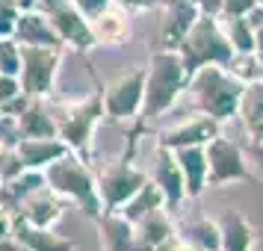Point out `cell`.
Listing matches in <instances>:
<instances>
[{
  "label": "cell",
  "mask_w": 263,
  "mask_h": 251,
  "mask_svg": "<svg viewBox=\"0 0 263 251\" xmlns=\"http://www.w3.org/2000/svg\"><path fill=\"white\" fill-rule=\"evenodd\" d=\"M190 86V71L180 60L178 50L160 48L151 53L145 65V104H142V121H157L168 109L180 104V98Z\"/></svg>",
  "instance_id": "obj_1"
},
{
  "label": "cell",
  "mask_w": 263,
  "mask_h": 251,
  "mask_svg": "<svg viewBox=\"0 0 263 251\" xmlns=\"http://www.w3.org/2000/svg\"><path fill=\"white\" fill-rule=\"evenodd\" d=\"M242 89L246 83L234 77L225 65H204L198 71H192L190 86L180 101L190 104V112H204L216 121H228L237 115Z\"/></svg>",
  "instance_id": "obj_2"
},
{
  "label": "cell",
  "mask_w": 263,
  "mask_h": 251,
  "mask_svg": "<svg viewBox=\"0 0 263 251\" xmlns=\"http://www.w3.org/2000/svg\"><path fill=\"white\" fill-rule=\"evenodd\" d=\"M45 183L60 195L65 204H74L77 210L89 219L101 216V198H98V180L92 168L86 163V157L65 151L60 160H53L45 168Z\"/></svg>",
  "instance_id": "obj_3"
},
{
  "label": "cell",
  "mask_w": 263,
  "mask_h": 251,
  "mask_svg": "<svg viewBox=\"0 0 263 251\" xmlns=\"http://www.w3.org/2000/svg\"><path fill=\"white\" fill-rule=\"evenodd\" d=\"M53 119H57V136L74 154L86 157L92 148V136H95L98 124L107 119L104 98H101V92H89L77 101L53 104Z\"/></svg>",
  "instance_id": "obj_4"
},
{
  "label": "cell",
  "mask_w": 263,
  "mask_h": 251,
  "mask_svg": "<svg viewBox=\"0 0 263 251\" xmlns=\"http://www.w3.org/2000/svg\"><path fill=\"white\" fill-rule=\"evenodd\" d=\"M178 53L192 77V71H198L204 65H228V60L234 56V48H231L219 18L201 12L192 30L186 33V38L178 45Z\"/></svg>",
  "instance_id": "obj_5"
},
{
  "label": "cell",
  "mask_w": 263,
  "mask_h": 251,
  "mask_svg": "<svg viewBox=\"0 0 263 251\" xmlns=\"http://www.w3.org/2000/svg\"><path fill=\"white\" fill-rule=\"evenodd\" d=\"M204 154H207V186H228V183H242L251 178L246 148L222 133L204 145Z\"/></svg>",
  "instance_id": "obj_6"
},
{
  "label": "cell",
  "mask_w": 263,
  "mask_h": 251,
  "mask_svg": "<svg viewBox=\"0 0 263 251\" xmlns=\"http://www.w3.org/2000/svg\"><path fill=\"white\" fill-rule=\"evenodd\" d=\"M104 112L109 121H133L142 115L145 104V68H127L101 89Z\"/></svg>",
  "instance_id": "obj_7"
},
{
  "label": "cell",
  "mask_w": 263,
  "mask_h": 251,
  "mask_svg": "<svg viewBox=\"0 0 263 251\" xmlns=\"http://www.w3.org/2000/svg\"><path fill=\"white\" fill-rule=\"evenodd\" d=\"M95 180H98L101 210H121L139 192V186L148 180V171L133 166L130 160H116V163L101 168L95 175Z\"/></svg>",
  "instance_id": "obj_8"
},
{
  "label": "cell",
  "mask_w": 263,
  "mask_h": 251,
  "mask_svg": "<svg viewBox=\"0 0 263 251\" xmlns=\"http://www.w3.org/2000/svg\"><path fill=\"white\" fill-rule=\"evenodd\" d=\"M62 48H24L21 45V89L30 98H48L53 92L57 74L62 62Z\"/></svg>",
  "instance_id": "obj_9"
},
{
  "label": "cell",
  "mask_w": 263,
  "mask_h": 251,
  "mask_svg": "<svg viewBox=\"0 0 263 251\" xmlns=\"http://www.w3.org/2000/svg\"><path fill=\"white\" fill-rule=\"evenodd\" d=\"M148 178L154 180L157 186L166 195V204L172 210H178L180 204L186 201V183H183V171H180L178 154L168 145H154L151 154V166H148Z\"/></svg>",
  "instance_id": "obj_10"
},
{
  "label": "cell",
  "mask_w": 263,
  "mask_h": 251,
  "mask_svg": "<svg viewBox=\"0 0 263 251\" xmlns=\"http://www.w3.org/2000/svg\"><path fill=\"white\" fill-rule=\"evenodd\" d=\"M219 124L222 121L210 119L204 112H190L178 119L175 124H168L163 130L157 133V142L168 145V148H190V145H207L213 136H219Z\"/></svg>",
  "instance_id": "obj_11"
},
{
  "label": "cell",
  "mask_w": 263,
  "mask_h": 251,
  "mask_svg": "<svg viewBox=\"0 0 263 251\" xmlns=\"http://www.w3.org/2000/svg\"><path fill=\"white\" fill-rule=\"evenodd\" d=\"M198 15L201 9L195 6V0H160V48L178 50Z\"/></svg>",
  "instance_id": "obj_12"
},
{
  "label": "cell",
  "mask_w": 263,
  "mask_h": 251,
  "mask_svg": "<svg viewBox=\"0 0 263 251\" xmlns=\"http://www.w3.org/2000/svg\"><path fill=\"white\" fill-rule=\"evenodd\" d=\"M53 21V30L60 36L62 48L65 50H77V53H86V50L95 48V36H92V21L86 18L77 6H62L60 12L50 15Z\"/></svg>",
  "instance_id": "obj_13"
},
{
  "label": "cell",
  "mask_w": 263,
  "mask_h": 251,
  "mask_svg": "<svg viewBox=\"0 0 263 251\" xmlns=\"http://www.w3.org/2000/svg\"><path fill=\"white\" fill-rule=\"evenodd\" d=\"M12 38L18 42V45H24V48H62L60 36H57V30H53L50 15L39 12V9H27V12H21L18 24H15Z\"/></svg>",
  "instance_id": "obj_14"
},
{
  "label": "cell",
  "mask_w": 263,
  "mask_h": 251,
  "mask_svg": "<svg viewBox=\"0 0 263 251\" xmlns=\"http://www.w3.org/2000/svg\"><path fill=\"white\" fill-rule=\"evenodd\" d=\"M65 201H62L50 186H42L39 192H33L15 213V222H27V225H39V227H53L62 219Z\"/></svg>",
  "instance_id": "obj_15"
},
{
  "label": "cell",
  "mask_w": 263,
  "mask_h": 251,
  "mask_svg": "<svg viewBox=\"0 0 263 251\" xmlns=\"http://www.w3.org/2000/svg\"><path fill=\"white\" fill-rule=\"evenodd\" d=\"M95 227L104 251H133L136 225L130 219H124L119 210H104L101 216H95Z\"/></svg>",
  "instance_id": "obj_16"
},
{
  "label": "cell",
  "mask_w": 263,
  "mask_h": 251,
  "mask_svg": "<svg viewBox=\"0 0 263 251\" xmlns=\"http://www.w3.org/2000/svg\"><path fill=\"white\" fill-rule=\"evenodd\" d=\"M130 12H124L119 6H109L101 15L92 18V36H95V48H121L130 38Z\"/></svg>",
  "instance_id": "obj_17"
},
{
  "label": "cell",
  "mask_w": 263,
  "mask_h": 251,
  "mask_svg": "<svg viewBox=\"0 0 263 251\" xmlns=\"http://www.w3.org/2000/svg\"><path fill=\"white\" fill-rule=\"evenodd\" d=\"M15 151L21 154L24 168H39V171H45L53 160H60V157L65 154V151H71V148L62 142L60 136H24L21 142L15 145Z\"/></svg>",
  "instance_id": "obj_18"
},
{
  "label": "cell",
  "mask_w": 263,
  "mask_h": 251,
  "mask_svg": "<svg viewBox=\"0 0 263 251\" xmlns=\"http://www.w3.org/2000/svg\"><path fill=\"white\" fill-rule=\"evenodd\" d=\"M219 222V239H222V251H254L257 242V230L239 210H225L216 219Z\"/></svg>",
  "instance_id": "obj_19"
},
{
  "label": "cell",
  "mask_w": 263,
  "mask_h": 251,
  "mask_svg": "<svg viewBox=\"0 0 263 251\" xmlns=\"http://www.w3.org/2000/svg\"><path fill=\"white\" fill-rule=\"evenodd\" d=\"M237 121L249 139H263V77L246 83L237 107Z\"/></svg>",
  "instance_id": "obj_20"
},
{
  "label": "cell",
  "mask_w": 263,
  "mask_h": 251,
  "mask_svg": "<svg viewBox=\"0 0 263 251\" xmlns=\"http://www.w3.org/2000/svg\"><path fill=\"white\" fill-rule=\"evenodd\" d=\"M183 171V183H186V201L198 198L207 186V154H204V145H190V148H175Z\"/></svg>",
  "instance_id": "obj_21"
},
{
  "label": "cell",
  "mask_w": 263,
  "mask_h": 251,
  "mask_svg": "<svg viewBox=\"0 0 263 251\" xmlns=\"http://www.w3.org/2000/svg\"><path fill=\"white\" fill-rule=\"evenodd\" d=\"M18 119V130L21 139L24 136H57V119H53V104L48 98H30V104L21 109Z\"/></svg>",
  "instance_id": "obj_22"
},
{
  "label": "cell",
  "mask_w": 263,
  "mask_h": 251,
  "mask_svg": "<svg viewBox=\"0 0 263 251\" xmlns=\"http://www.w3.org/2000/svg\"><path fill=\"white\" fill-rule=\"evenodd\" d=\"M175 234L186 239L198 251H219V222L207 216H192V219H175Z\"/></svg>",
  "instance_id": "obj_23"
},
{
  "label": "cell",
  "mask_w": 263,
  "mask_h": 251,
  "mask_svg": "<svg viewBox=\"0 0 263 251\" xmlns=\"http://www.w3.org/2000/svg\"><path fill=\"white\" fill-rule=\"evenodd\" d=\"M42 186H48V183H45V171H39V168H24L18 178L0 183V204L15 216L18 207H21L33 192L42 189Z\"/></svg>",
  "instance_id": "obj_24"
},
{
  "label": "cell",
  "mask_w": 263,
  "mask_h": 251,
  "mask_svg": "<svg viewBox=\"0 0 263 251\" xmlns=\"http://www.w3.org/2000/svg\"><path fill=\"white\" fill-rule=\"evenodd\" d=\"M12 234L24 242L27 251H74L71 239L57 234L53 227H39V225H27V222H15Z\"/></svg>",
  "instance_id": "obj_25"
},
{
  "label": "cell",
  "mask_w": 263,
  "mask_h": 251,
  "mask_svg": "<svg viewBox=\"0 0 263 251\" xmlns=\"http://www.w3.org/2000/svg\"><path fill=\"white\" fill-rule=\"evenodd\" d=\"M175 210L172 207H157L145 216L142 222H136V239H142L148 245H160L175 234Z\"/></svg>",
  "instance_id": "obj_26"
},
{
  "label": "cell",
  "mask_w": 263,
  "mask_h": 251,
  "mask_svg": "<svg viewBox=\"0 0 263 251\" xmlns=\"http://www.w3.org/2000/svg\"><path fill=\"white\" fill-rule=\"evenodd\" d=\"M157 207H168L166 195H163V189L157 186L154 180L148 178L142 186H139V192H136V195H133L124 207H121L119 213L124 216V219H130L133 225H136V222H142L145 216L151 213V210H157Z\"/></svg>",
  "instance_id": "obj_27"
},
{
  "label": "cell",
  "mask_w": 263,
  "mask_h": 251,
  "mask_svg": "<svg viewBox=\"0 0 263 251\" xmlns=\"http://www.w3.org/2000/svg\"><path fill=\"white\" fill-rule=\"evenodd\" d=\"M234 50H254V27L246 15H216Z\"/></svg>",
  "instance_id": "obj_28"
},
{
  "label": "cell",
  "mask_w": 263,
  "mask_h": 251,
  "mask_svg": "<svg viewBox=\"0 0 263 251\" xmlns=\"http://www.w3.org/2000/svg\"><path fill=\"white\" fill-rule=\"evenodd\" d=\"M228 71L239 77L242 83H251L260 77V60H257V50H234V56L225 65Z\"/></svg>",
  "instance_id": "obj_29"
},
{
  "label": "cell",
  "mask_w": 263,
  "mask_h": 251,
  "mask_svg": "<svg viewBox=\"0 0 263 251\" xmlns=\"http://www.w3.org/2000/svg\"><path fill=\"white\" fill-rule=\"evenodd\" d=\"M21 71V45L12 36H0V74H15Z\"/></svg>",
  "instance_id": "obj_30"
},
{
  "label": "cell",
  "mask_w": 263,
  "mask_h": 251,
  "mask_svg": "<svg viewBox=\"0 0 263 251\" xmlns=\"http://www.w3.org/2000/svg\"><path fill=\"white\" fill-rule=\"evenodd\" d=\"M18 18H21V9L15 6V0H0V36H12Z\"/></svg>",
  "instance_id": "obj_31"
},
{
  "label": "cell",
  "mask_w": 263,
  "mask_h": 251,
  "mask_svg": "<svg viewBox=\"0 0 263 251\" xmlns=\"http://www.w3.org/2000/svg\"><path fill=\"white\" fill-rule=\"evenodd\" d=\"M21 142V130H18V119L9 115V112H0V145H15Z\"/></svg>",
  "instance_id": "obj_32"
},
{
  "label": "cell",
  "mask_w": 263,
  "mask_h": 251,
  "mask_svg": "<svg viewBox=\"0 0 263 251\" xmlns=\"http://www.w3.org/2000/svg\"><path fill=\"white\" fill-rule=\"evenodd\" d=\"M21 95H24L21 80L15 74H0V109L6 107V104H12L15 98H21Z\"/></svg>",
  "instance_id": "obj_33"
},
{
  "label": "cell",
  "mask_w": 263,
  "mask_h": 251,
  "mask_svg": "<svg viewBox=\"0 0 263 251\" xmlns=\"http://www.w3.org/2000/svg\"><path fill=\"white\" fill-rule=\"evenodd\" d=\"M71 6H77V9H80V12L92 21L95 15H101L104 9H109V6H112V0H71Z\"/></svg>",
  "instance_id": "obj_34"
},
{
  "label": "cell",
  "mask_w": 263,
  "mask_h": 251,
  "mask_svg": "<svg viewBox=\"0 0 263 251\" xmlns=\"http://www.w3.org/2000/svg\"><path fill=\"white\" fill-rule=\"evenodd\" d=\"M112 6H119L124 12H151L160 6V0H112Z\"/></svg>",
  "instance_id": "obj_35"
},
{
  "label": "cell",
  "mask_w": 263,
  "mask_h": 251,
  "mask_svg": "<svg viewBox=\"0 0 263 251\" xmlns=\"http://www.w3.org/2000/svg\"><path fill=\"white\" fill-rule=\"evenodd\" d=\"M254 6H257L254 0H225L219 15H249Z\"/></svg>",
  "instance_id": "obj_36"
},
{
  "label": "cell",
  "mask_w": 263,
  "mask_h": 251,
  "mask_svg": "<svg viewBox=\"0 0 263 251\" xmlns=\"http://www.w3.org/2000/svg\"><path fill=\"white\" fill-rule=\"evenodd\" d=\"M246 154H249L251 166L263 175V139H249V145H246Z\"/></svg>",
  "instance_id": "obj_37"
},
{
  "label": "cell",
  "mask_w": 263,
  "mask_h": 251,
  "mask_svg": "<svg viewBox=\"0 0 263 251\" xmlns=\"http://www.w3.org/2000/svg\"><path fill=\"white\" fill-rule=\"evenodd\" d=\"M157 251H198V248H195V245H190V242L180 237V234H172L166 242H160V245H157Z\"/></svg>",
  "instance_id": "obj_38"
},
{
  "label": "cell",
  "mask_w": 263,
  "mask_h": 251,
  "mask_svg": "<svg viewBox=\"0 0 263 251\" xmlns=\"http://www.w3.org/2000/svg\"><path fill=\"white\" fill-rule=\"evenodd\" d=\"M12 230H15V216L0 204V237H9Z\"/></svg>",
  "instance_id": "obj_39"
},
{
  "label": "cell",
  "mask_w": 263,
  "mask_h": 251,
  "mask_svg": "<svg viewBox=\"0 0 263 251\" xmlns=\"http://www.w3.org/2000/svg\"><path fill=\"white\" fill-rule=\"evenodd\" d=\"M68 3H71V0H39L36 9L45 12V15H53V12H60L62 6H68Z\"/></svg>",
  "instance_id": "obj_40"
},
{
  "label": "cell",
  "mask_w": 263,
  "mask_h": 251,
  "mask_svg": "<svg viewBox=\"0 0 263 251\" xmlns=\"http://www.w3.org/2000/svg\"><path fill=\"white\" fill-rule=\"evenodd\" d=\"M222 3H225V0H195V6H198L204 15H219L222 12Z\"/></svg>",
  "instance_id": "obj_41"
},
{
  "label": "cell",
  "mask_w": 263,
  "mask_h": 251,
  "mask_svg": "<svg viewBox=\"0 0 263 251\" xmlns=\"http://www.w3.org/2000/svg\"><path fill=\"white\" fill-rule=\"evenodd\" d=\"M0 251H27V248L15 234H9V237H0Z\"/></svg>",
  "instance_id": "obj_42"
},
{
  "label": "cell",
  "mask_w": 263,
  "mask_h": 251,
  "mask_svg": "<svg viewBox=\"0 0 263 251\" xmlns=\"http://www.w3.org/2000/svg\"><path fill=\"white\" fill-rule=\"evenodd\" d=\"M254 50H257V53H263V24L254 30Z\"/></svg>",
  "instance_id": "obj_43"
},
{
  "label": "cell",
  "mask_w": 263,
  "mask_h": 251,
  "mask_svg": "<svg viewBox=\"0 0 263 251\" xmlns=\"http://www.w3.org/2000/svg\"><path fill=\"white\" fill-rule=\"evenodd\" d=\"M36 3H39V0H15V6H18L21 12H27V9H36Z\"/></svg>",
  "instance_id": "obj_44"
},
{
  "label": "cell",
  "mask_w": 263,
  "mask_h": 251,
  "mask_svg": "<svg viewBox=\"0 0 263 251\" xmlns=\"http://www.w3.org/2000/svg\"><path fill=\"white\" fill-rule=\"evenodd\" d=\"M257 60H260V77H263V53H257Z\"/></svg>",
  "instance_id": "obj_45"
},
{
  "label": "cell",
  "mask_w": 263,
  "mask_h": 251,
  "mask_svg": "<svg viewBox=\"0 0 263 251\" xmlns=\"http://www.w3.org/2000/svg\"><path fill=\"white\" fill-rule=\"evenodd\" d=\"M254 3H257V6H263V0H254Z\"/></svg>",
  "instance_id": "obj_46"
}]
</instances>
